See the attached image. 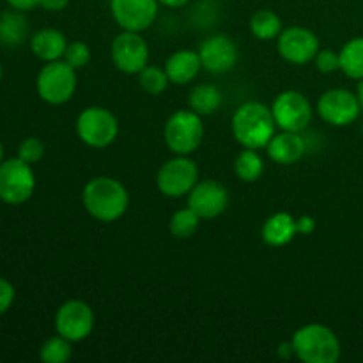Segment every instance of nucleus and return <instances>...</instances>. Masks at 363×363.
Here are the masks:
<instances>
[{
  "label": "nucleus",
  "mask_w": 363,
  "mask_h": 363,
  "mask_svg": "<svg viewBox=\"0 0 363 363\" xmlns=\"http://www.w3.org/2000/svg\"><path fill=\"white\" fill-rule=\"evenodd\" d=\"M35 179L30 163L21 158L0 163V201L6 204H23L34 191Z\"/></svg>",
  "instance_id": "1a4fd4ad"
},
{
  "label": "nucleus",
  "mask_w": 363,
  "mask_h": 363,
  "mask_svg": "<svg viewBox=\"0 0 363 363\" xmlns=\"http://www.w3.org/2000/svg\"><path fill=\"white\" fill-rule=\"evenodd\" d=\"M77 91V69L66 60L48 62L38 74V94L50 105H64Z\"/></svg>",
  "instance_id": "423d86ee"
},
{
  "label": "nucleus",
  "mask_w": 363,
  "mask_h": 363,
  "mask_svg": "<svg viewBox=\"0 0 363 363\" xmlns=\"http://www.w3.org/2000/svg\"><path fill=\"white\" fill-rule=\"evenodd\" d=\"M277 123L269 106L259 101H247L238 106L233 116V135L245 149H262L275 137Z\"/></svg>",
  "instance_id": "f03ea898"
},
{
  "label": "nucleus",
  "mask_w": 363,
  "mask_h": 363,
  "mask_svg": "<svg viewBox=\"0 0 363 363\" xmlns=\"http://www.w3.org/2000/svg\"><path fill=\"white\" fill-rule=\"evenodd\" d=\"M30 46L35 57L46 60V62H53V60H59L64 57L67 48V39L57 28H43L32 38Z\"/></svg>",
  "instance_id": "aec40b11"
},
{
  "label": "nucleus",
  "mask_w": 363,
  "mask_h": 363,
  "mask_svg": "<svg viewBox=\"0 0 363 363\" xmlns=\"http://www.w3.org/2000/svg\"><path fill=\"white\" fill-rule=\"evenodd\" d=\"M202 69L201 55L194 50H177L167 59L165 71L169 80L176 85H186Z\"/></svg>",
  "instance_id": "a211bd4d"
},
{
  "label": "nucleus",
  "mask_w": 363,
  "mask_h": 363,
  "mask_svg": "<svg viewBox=\"0 0 363 363\" xmlns=\"http://www.w3.org/2000/svg\"><path fill=\"white\" fill-rule=\"evenodd\" d=\"M294 357L305 363H335L340 358V342L325 325H307L291 339Z\"/></svg>",
  "instance_id": "7ed1b4c3"
},
{
  "label": "nucleus",
  "mask_w": 363,
  "mask_h": 363,
  "mask_svg": "<svg viewBox=\"0 0 363 363\" xmlns=\"http://www.w3.org/2000/svg\"><path fill=\"white\" fill-rule=\"evenodd\" d=\"M298 234L296 218L289 213H275L264 222L261 230L262 241L269 247H286Z\"/></svg>",
  "instance_id": "6ab92c4d"
},
{
  "label": "nucleus",
  "mask_w": 363,
  "mask_h": 363,
  "mask_svg": "<svg viewBox=\"0 0 363 363\" xmlns=\"http://www.w3.org/2000/svg\"><path fill=\"white\" fill-rule=\"evenodd\" d=\"M234 172L243 183H255L264 172V162L255 149H245L234 162Z\"/></svg>",
  "instance_id": "393cba45"
},
{
  "label": "nucleus",
  "mask_w": 363,
  "mask_h": 363,
  "mask_svg": "<svg viewBox=\"0 0 363 363\" xmlns=\"http://www.w3.org/2000/svg\"><path fill=\"white\" fill-rule=\"evenodd\" d=\"M2 155H4V151H2V144H0V163H2Z\"/></svg>",
  "instance_id": "58836bf2"
},
{
  "label": "nucleus",
  "mask_w": 363,
  "mask_h": 363,
  "mask_svg": "<svg viewBox=\"0 0 363 363\" xmlns=\"http://www.w3.org/2000/svg\"><path fill=\"white\" fill-rule=\"evenodd\" d=\"M138 84L140 87L144 89L147 94L152 96H160L167 91L169 87L170 80H169V74H167L165 67H156V66H145L144 69L138 73Z\"/></svg>",
  "instance_id": "bb28decb"
},
{
  "label": "nucleus",
  "mask_w": 363,
  "mask_h": 363,
  "mask_svg": "<svg viewBox=\"0 0 363 363\" xmlns=\"http://www.w3.org/2000/svg\"><path fill=\"white\" fill-rule=\"evenodd\" d=\"M0 80H2V66H0Z\"/></svg>",
  "instance_id": "ea45409f"
},
{
  "label": "nucleus",
  "mask_w": 363,
  "mask_h": 363,
  "mask_svg": "<svg viewBox=\"0 0 363 363\" xmlns=\"http://www.w3.org/2000/svg\"><path fill=\"white\" fill-rule=\"evenodd\" d=\"M64 60L69 64L74 69H82L89 64L91 60V48L85 45L84 41H74L69 43L66 48V53H64Z\"/></svg>",
  "instance_id": "c85d7f7f"
},
{
  "label": "nucleus",
  "mask_w": 363,
  "mask_h": 363,
  "mask_svg": "<svg viewBox=\"0 0 363 363\" xmlns=\"http://www.w3.org/2000/svg\"><path fill=\"white\" fill-rule=\"evenodd\" d=\"M188 103H190V108L199 116H211L222 106L223 94L216 85L201 84L190 92Z\"/></svg>",
  "instance_id": "412c9836"
},
{
  "label": "nucleus",
  "mask_w": 363,
  "mask_h": 363,
  "mask_svg": "<svg viewBox=\"0 0 363 363\" xmlns=\"http://www.w3.org/2000/svg\"><path fill=\"white\" fill-rule=\"evenodd\" d=\"M269 158L279 165H293L300 162L303 155L307 152V142L300 133L294 131H280L279 135L269 140L266 145Z\"/></svg>",
  "instance_id": "f3484780"
},
{
  "label": "nucleus",
  "mask_w": 363,
  "mask_h": 363,
  "mask_svg": "<svg viewBox=\"0 0 363 363\" xmlns=\"http://www.w3.org/2000/svg\"><path fill=\"white\" fill-rule=\"evenodd\" d=\"M282 30V20L273 11L261 9L250 18V32L254 34V38L261 39V41L277 39Z\"/></svg>",
  "instance_id": "b1692460"
},
{
  "label": "nucleus",
  "mask_w": 363,
  "mask_h": 363,
  "mask_svg": "<svg viewBox=\"0 0 363 363\" xmlns=\"http://www.w3.org/2000/svg\"><path fill=\"white\" fill-rule=\"evenodd\" d=\"M69 0H41V6L46 11H52V13H59V11L66 9Z\"/></svg>",
  "instance_id": "f704fd0d"
},
{
  "label": "nucleus",
  "mask_w": 363,
  "mask_h": 363,
  "mask_svg": "<svg viewBox=\"0 0 363 363\" xmlns=\"http://www.w3.org/2000/svg\"><path fill=\"white\" fill-rule=\"evenodd\" d=\"M82 201L92 218L103 223H112L126 213L130 206V194L121 181L99 176L85 184Z\"/></svg>",
  "instance_id": "f257e3e1"
},
{
  "label": "nucleus",
  "mask_w": 363,
  "mask_h": 363,
  "mask_svg": "<svg viewBox=\"0 0 363 363\" xmlns=\"http://www.w3.org/2000/svg\"><path fill=\"white\" fill-rule=\"evenodd\" d=\"M14 287L7 280L0 279V315L13 305Z\"/></svg>",
  "instance_id": "2f4dec72"
},
{
  "label": "nucleus",
  "mask_w": 363,
  "mask_h": 363,
  "mask_svg": "<svg viewBox=\"0 0 363 363\" xmlns=\"http://www.w3.org/2000/svg\"><path fill=\"white\" fill-rule=\"evenodd\" d=\"M55 330L69 342L85 340L94 330V312L82 300L66 301L55 314Z\"/></svg>",
  "instance_id": "9d476101"
},
{
  "label": "nucleus",
  "mask_w": 363,
  "mask_h": 363,
  "mask_svg": "<svg viewBox=\"0 0 363 363\" xmlns=\"http://www.w3.org/2000/svg\"><path fill=\"white\" fill-rule=\"evenodd\" d=\"M28 25L21 11L18 13H4L0 16V43L7 46H16L25 41Z\"/></svg>",
  "instance_id": "5701e85b"
},
{
  "label": "nucleus",
  "mask_w": 363,
  "mask_h": 363,
  "mask_svg": "<svg viewBox=\"0 0 363 363\" xmlns=\"http://www.w3.org/2000/svg\"><path fill=\"white\" fill-rule=\"evenodd\" d=\"M112 62L126 74H138L149 62V46L140 32L123 30L112 41Z\"/></svg>",
  "instance_id": "9b49d317"
},
{
  "label": "nucleus",
  "mask_w": 363,
  "mask_h": 363,
  "mask_svg": "<svg viewBox=\"0 0 363 363\" xmlns=\"http://www.w3.org/2000/svg\"><path fill=\"white\" fill-rule=\"evenodd\" d=\"M43 155H45V145H43V142L39 140V138H34V137L21 142L20 149H18V158L30 163V165L32 163L39 162V160L43 158Z\"/></svg>",
  "instance_id": "c756f323"
},
{
  "label": "nucleus",
  "mask_w": 363,
  "mask_h": 363,
  "mask_svg": "<svg viewBox=\"0 0 363 363\" xmlns=\"http://www.w3.org/2000/svg\"><path fill=\"white\" fill-rule=\"evenodd\" d=\"M199 167L188 156L176 155V158H170L162 165L156 176L158 190L165 197L179 199L188 195L191 188L199 183Z\"/></svg>",
  "instance_id": "0eeeda50"
},
{
  "label": "nucleus",
  "mask_w": 363,
  "mask_h": 363,
  "mask_svg": "<svg viewBox=\"0 0 363 363\" xmlns=\"http://www.w3.org/2000/svg\"><path fill=\"white\" fill-rule=\"evenodd\" d=\"M277 128L282 131L301 133L312 123L314 108L305 94L300 91H284L275 98L272 105Z\"/></svg>",
  "instance_id": "6e6552de"
},
{
  "label": "nucleus",
  "mask_w": 363,
  "mask_h": 363,
  "mask_svg": "<svg viewBox=\"0 0 363 363\" xmlns=\"http://www.w3.org/2000/svg\"><path fill=\"white\" fill-rule=\"evenodd\" d=\"M340 71L353 80H363V38L347 41L339 52Z\"/></svg>",
  "instance_id": "4be33fe9"
},
{
  "label": "nucleus",
  "mask_w": 363,
  "mask_h": 363,
  "mask_svg": "<svg viewBox=\"0 0 363 363\" xmlns=\"http://www.w3.org/2000/svg\"><path fill=\"white\" fill-rule=\"evenodd\" d=\"M296 227H298V234H311L314 233L315 229V220L312 216H300L296 220Z\"/></svg>",
  "instance_id": "473e14b6"
},
{
  "label": "nucleus",
  "mask_w": 363,
  "mask_h": 363,
  "mask_svg": "<svg viewBox=\"0 0 363 363\" xmlns=\"http://www.w3.org/2000/svg\"><path fill=\"white\" fill-rule=\"evenodd\" d=\"M158 4V0H110V9L123 30L144 32L155 23Z\"/></svg>",
  "instance_id": "4468645a"
},
{
  "label": "nucleus",
  "mask_w": 363,
  "mask_h": 363,
  "mask_svg": "<svg viewBox=\"0 0 363 363\" xmlns=\"http://www.w3.org/2000/svg\"><path fill=\"white\" fill-rule=\"evenodd\" d=\"M7 4H9L13 9L23 13V11H30L34 9V7L41 6V0H7Z\"/></svg>",
  "instance_id": "72a5a7b5"
},
{
  "label": "nucleus",
  "mask_w": 363,
  "mask_h": 363,
  "mask_svg": "<svg viewBox=\"0 0 363 363\" xmlns=\"http://www.w3.org/2000/svg\"><path fill=\"white\" fill-rule=\"evenodd\" d=\"M319 117L332 126H350L360 116V99L347 89H330L318 99Z\"/></svg>",
  "instance_id": "f8f14e48"
},
{
  "label": "nucleus",
  "mask_w": 363,
  "mask_h": 363,
  "mask_svg": "<svg viewBox=\"0 0 363 363\" xmlns=\"http://www.w3.org/2000/svg\"><path fill=\"white\" fill-rule=\"evenodd\" d=\"M77 135L89 147L105 149L116 142L119 123L110 110L103 106H89L78 116Z\"/></svg>",
  "instance_id": "39448f33"
},
{
  "label": "nucleus",
  "mask_w": 363,
  "mask_h": 363,
  "mask_svg": "<svg viewBox=\"0 0 363 363\" xmlns=\"http://www.w3.org/2000/svg\"><path fill=\"white\" fill-rule=\"evenodd\" d=\"M199 55H201L202 67L215 74L230 71L240 59L236 43L225 34H216L206 39L199 48Z\"/></svg>",
  "instance_id": "dca6fc26"
},
{
  "label": "nucleus",
  "mask_w": 363,
  "mask_h": 363,
  "mask_svg": "<svg viewBox=\"0 0 363 363\" xmlns=\"http://www.w3.org/2000/svg\"><path fill=\"white\" fill-rule=\"evenodd\" d=\"M277 50L284 60L303 66L315 59L319 48L318 35L305 27H289L277 38Z\"/></svg>",
  "instance_id": "ddd939ff"
},
{
  "label": "nucleus",
  "mask_w": 363,
  "mask_h": 363,
  "mask_svg": "<svg viewBox=\"0 0 363 363\" xmlns=\"http://www.w3.org/2000/svg\"><path fill=\"white\" fill-rule=\"evenodd\" d=\"M279 354H280V357H282V358H291V357H294L293 342L282 344V346L279 347Z\"/></svg>",
  "instance_id": "e433bc0d"
},
{
  "label": "nucleus",
  "mask_w": 363,
  "mask_h": 363,
  "mask_svg": "<svg viewBox=\"0 0 363 363\" xmlns=\"http://www.w3.org/2000/svg\"><path fill=\"white\" fill-rule=\"evenodd\" d=\"M199 222H201V216L191 208H184L174 213L169 222V229L177 240H188L197 233Z\"/></svg>",
  "instance_id": "a878e982"
},
{
  "label": "nucleus",
  "mask_w": 363,
  "mask_h": 363,
  "mask_svg": "<svg viewBox=\"0 0 363 363\" xmlns=\"http://www.w3.org/2000/svg\"><path fill=\"white\" fill-rule=\"evenodd\" d=\"M229 206V191L218 181H199L188 194V208L194 209L201 220H211L222 215Z\"/></svg>",
  "instance_id": "2eb2a0df"
},
{
  "label": "nucleus",
  "mask_w": 363,
  "mask_h": 363,
  "mask_svg": "<svg viewBox=\"0 0 363 363\" xmlns=\"http://www.w3.org/2000/svg\"><path fill=\"white\" fill-rule=\"evenodd\" d=\"M165 144L174 155L190 156L204 140V124L194 110H177L165 123Z\"/></svg>",
  "instance_id": "20e7f679"
},
{
  "label": "nucleus",
  "mask_w": 363,
  "mask_h": 363,
  "mask_svg": "<svg viewBox=\"0 0 363 363\" xmlns=\"http://www.w3.org/2000/svg\"><path fill=\"white\" fill-rule=\"evenodd\" d=\"M315 67H318L321 73L330 74L335 73L340 69V57L339 53L333 52V50H319L318 55H315Z\"/></svg>",
  "instance_id": "7c9ffc66"
},
{
  "label": "nucleus",
  "mask_w": 363,
  "mask_h": 363,
  "mask_svg": "<svg viewBox=\"0 0 363 363\" xmlns=\"http://www.w3.org/2000/svg\"><path fill=\"white\" fill-rule=\"evenodd\" d=\"M158 2L162 4V6L170 7V9H179V7L186 6L190 0H158Z\"/></svg>",
  "instance_id": "c9c22d12"
},
{
  "label": "nucleus",
  "mask_w": 363,
  "mask_h": 363,
  "mask_svg": "<svg viewBox=\"0 0 363 363\" xmlns=\"http://www.w3.org/2000/svg\"><path fill=\"white\" fill-rule=\"evenodd\" d=\"M362 135H363V126H362Z\"/></svg>",
  "instance_id": "a19ab883"
},
{
  "label": "nucleus",
  "mask_w": 363,
  "mask_h": 363,
  "mask_svg": "<svg viewBox=\"0 0 363 363\" xmlns=\"http://www.w3.org/2000/svg\"><path fill=\"white\" fill-rule=\"evenodd\" d=\"M71 354H73V350H71L69 340L64 339L62 335H57L43 344L39 357L45 363H66Z\"/></svg>",
  "instance_id": "cd10ccee"
},
{
  "label": "nucleus",
  "mask_w": 363,
  "mask_h": 363,
  "mask_svg": "<svg viewBox=\"0 0 363 363\" xmlns=\"http://www.w3.org/2000/svg\"><path fill=\"white\" fill-rule=\"evenodd\" d=\"M358 99H360V105H362V110H363V80H360V84H358Z\"/></svg>",
  "instance_id": "4c0bfd02"
}]
</instances>
